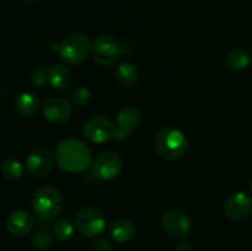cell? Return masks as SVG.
I'll use <instances>...</instances> for the list:
<instances>
[{"instance_id":"obj_1","label":"cell","mask_w":252,"mask_h":251,"mask_svg":"<svg viewBox=\"0 0 252 251\" xmlns=\"http://www.w3.org/2000/svg\"><path fill=\"white\" fill-rule=\"evenodd\" d=\"M59 167L66 172H83L90 166L91 154L89 148L79 139H65L56 150Z\"/></svg>"},{"instance_id":"obj_2","label":"cell","mask_w":252,"mask_h":251,"mask_svg":"<svg viewBox=\"0 0 252 251\" xmlns=\"http://www.w3.org/2000/svg\"><path fill=\"white\" fill-rule=\"evenodd\" d=\"M154 149L164 160H179L189 150V138L179 128L165 127L155 135Z\"/></svg>"},{"instance_id":"obj_3","label":"cell","mask_w":252,"mask_h":251,"mask_svg":"<svg viewBox=\"0 0 252 251\" xmlns=\"http://www.w3.org/2000/svg\"><path fill=\"white\" fill-rule=\"evenodd\" d=\"M64 199L61 192L53 186H43L37 189L32 199V209L41 220H52L62 212Z\"/></svg>"},{"instance_id":"obj_4","label":"cell","mask_w":252,"mask_h":251,"mask_svg":"<svg viewBox=\"0 0 252 251\" xmlns=\"http://www.w3.org/2000/svg\"><path fill=\"white\" fill-rule=\"evenodd\" d=\"M91 46L88 37L80 32L68 34L59 44V56L68 64H80L88 58Z\"/></svg>"},{"instance_id":"obj_5","label":"cell","mask_w":252,"mask_h":251,"mask_svg":"<svg viewBox=\"0 0 252 251\" xmlns=\"http://www.w3.org/2000/svg\"><path fill=\"white\" fill-rule=\"evenodd\" d=\"M91 53L97 64L102 66H112L120 61L122 49L115 37L110 34H101L94 39L91 44Z\"/></svg>"},{"instance_id":"obj_6","label":"cell","mask_w":252,"mask_h":251,"mask_svg":"<svg viewBox=\"0 0 252 251\" xmlns=\"http://www.w3.org/2000/svg\"><path fill=\"white\" fill-rule=\"evenodd\" d=\"M75 226L84 236L95 238L105 230V217L98 209L84 206L75 213Z\"/></svg>"},{"instance_id":"obj_7","label":"cell","mask_w":252,"mask_h":251,"mask_svg":"<svg viewBox=\"0 0 252 251\" xmlns=\"http://www.w3.org/2000/svg\"><path fill=\"white\" fill-rule=\"evenodd\" d=\"M83 135L89 142L100 144L116 138L117 127L108 118L102 116H93L84 123Z\"/></svg>"},{"instance_id":"obj_8","label":"cell","mask_w":252,"mask_h":251,"mask_svg":"<svg viewBox=\"0 0 252 251\" xmlns=\"http://www.w3.org/2000/svg\"><path fill=\"white\" fill-rule=\"evenodd\" d=\"M123 170V160L115 152H102L94 159L91 171L97 179L110 181L120 176Z\"/></svg>"},{"instance_id":"obj_9","label":"cell","mask_w":252,"mask_h":251,"mask_svg":"<svg viewBox=\"0 0 252 251\" xmlns=\"http://www.w3.org/2000/svg\"><path fill=\"white\" fill-rule=\"evenodd\" d=\"M44 120L53 125H62L69 121L73 115V103L64 97L53 96L46 100L42 107Z\"/></svg>"},{"instance_id":"obj_10","label":"cell","mask_w":252,"mask_h":251,"mask_svg":"<svg viewBox=\"0 0 252 251\" xmlns=\"http://www.w3.org/2000/svg\"><path fill=\"white\" fill-rule=\"evenodd\" d=\"M116 122H117L116 123V127H117L116 138L125 139L138 129L142 122V113L139 108L133 105L123 106L116 116Z\"/></svg>"},{"instance_id":"obj_11","label":"cell","mask_w":252,"mask_h":251,"mask_svg":"<svg viewBox=\"0 0 252 251\" xmlns=\"http://www.w3.org/2000/svg\"><path fill=\"white\" fill-rule=\"evenodd\" d=\"M25 169L32 177H44L53 169V155L49 150L38 148L30 153L25 161Z\"/></svg>"},{"instance_id":"obj_12","label":"cell","mask_w":252,"mask_h":251,"mask_svg":"<svg viewBox=\"0 0 252 251\" xmlns=\"http://www.w3.org/2000/svg\"><path fill=\"white\" fill-rule=\"evenodd\" d=\"M161 225L165 233L175 238H184L191 230V219L185 212L171 209L162 216Z\"/></svg>"},{"instance_id":"obj_13","label":"cell","mask_w":252,"mask_h":251,"mask_svg":"<svg viewBox=\"0 0 252 251\" xmlns=\"http://www.w3.org/2000/svg\"><path fill=\"white\" fill-rule=\"evenodd\" d=\"M224 212L233 220H243L252 214V198L245 192H235L226 198Z\"/></svg>"},{"instance_id":"obj_14","label":"cell","mask_w":252,"mask_h":251,"mask_svg":"<svg viewBox=\"0 0 252 251\" xmlns=\"http://www.w3.org/2000/svg\"><path fill=\"white\" fill-rule=\"evenodd\" d=\"M34 225V218L29 211L17 209L11 212L6 218V229L15 236H24L32 230Z\"/></svg>"},{"instance_id":"obj_15","label":"cell","mask_w":252,"mask_h":251,"mask_svg":"<svg viewBox=\"0 0 252 251\" xmlns=\"http://www.w3.org/2000/svg\"><path fill=\"white\" fill-rule=\"evenodd\" d=\"M108 235L113 241L120 244L128 243L133 239L135 234V226L130 220L125 218H120L113 220L108 225Z\"/></svg>"},{"instance_id":"obj_16","label":"cell","mask_w":252,"mask_h":251,"mask_svg":"<svg viewBox=\"0 0 252 251\" xmlns=\"http://www.w3.org/2000/svg\"><path fill=\"white\" fill-rule=\"evenodd\" d=\"M48 83L53 89L58 91L68 90L73 83V75L70 69L63 64H54L49 68Z\"/></svg>"},{"instance_id":"obj_17","label":"cell","mask_w":252,"mask_h":251,"mask_svg":"<svg viewBox=\"0 0 252 251\" xmlns=\"http://www.w3.org/2000/svg\"><path fill=\"white\" fill-rule=\"evenodd\" d=\"M116 80L123 88H132L138 83L139 79V71L137 66L133 63L126 62V63L120 64L115 71Z\"/></svg>"},{"instance_id":"obj_18","label":"cell","mask_w":252,"mask_h":251,"mask_svg":"<svg viewBox=\"0 0 252 251\" xmlns=\"http://www.w3.org/2000/svg\"><path fill=\"white\" fill-rule=\"evenodd\" d=\"M15 108L24 117H31L39 110V100L34 94L22 93L15 101Z\"/></svg>"},{"instance_id":"obj_19","label":"cell","mask_w":252,"mask_h":251,"mask_svg":"<svg viewBox=\"0 0 252 251\" xmlns=\"http://www.w3.org/2000/svg\"><path fill=\"white\" fill-rule=\"evenodd\" d=\"M226 64L231 70H244L250 64V54L246 49L240 48V47L231 49L226 56Z\"/></svg>"},{"instance_id":"obj_20","label":"cell","mask_w":252,"mask_h":251,"mask_svg":"<svg viewBox=\"0 0 252 251\" xmlns=\"http://www.w3.org/2000/svg\"><path fill=\"white\" fill-rule=\"evenodd\" d=\"M53 231L47 224H39L33 231L32 243L38 250H47L53 243Z\"/></svg>"},{"instance_id":"obj_21","label":"cell","mask_w":252,"mask_h":251,"mask_svg":"<svg viewBox=\"0 0 252 251\" xmlns=\"http://www.w3.org/2000/svg\"><path fill=\"white\" fill-rule=\"evenodd\" d=\"M2 176L7 180H19L24 174V166L15 157H7L1 162L0 166Z\"/></svg>"},{"instance_id":"obj_22","label":"cell","mask_w":252,"mask_h":251,"mask_svg":"<svg viewBox=\"0 0 252 251\" xmlns=\"http://www.w3.org/2000/svg\"><path fill=\"white\" fill-rule=\"evenodd\" d=\"M54 238L59 241H68L74 235V225L68 219H59L52 226Z\"/></svg>"},{"instance_id":"obj_23","label":"cell","mask_w":252,"mask_h":251,"mask_svg":"<svg viewBox=\"0 0 252 251\" xmlns=\"http://www.w3.org/2000/svg\"><path fill=\"white\" fill-rule=\"evenodd\" d=\"M48 75H49V68L46 64H41V65H36L30 73V80L33 85L37 88H43L47 83H48Z\"/></svg>"},{"instance_id":"obj_24","label":"cell","mask_w":252,"mask_h":251,"mask_svg":"<svg viewBox=\"0 0 252 251\" xmlns=\"http://www.w3.org/2000/svg\"><path fill=\"white\" fill-rule=\"evenodd\" d=\"M71 103L76 107H85L91 100V93L89 89H86L85 86L80 85L76 86L70 94Z\"/></svg>"},{"instance_id":"obj_25","label":"cell","mask_w":252,"mask_h":251,"mask_svg":"<svg viewBox=\"0 0 252 251\" xmlns=\"http://www.w3.org/2000/svg\"><path fill=\"white\" fill-rule=\"evenodd\" d=\"M93 251H112V245L107 239L98 238L94 241Z\"/></svg>"},{"instance_id":"obj_26","label":"cell","mask_w":252,"mask_h":251,"mask_svg":"<svg viewBox=\"0 0 252 251\" xmlns=\"http://www.w3.org/2000/svg\"><path fill=\"white\" fill-rule=\"evenodd\" d=\"M176 251H192V246L189 241H181V243L177 245Z\"/></svg>"},{"instance_id":"obj_27","label":"cell","mask_w":252,"mask_h":251,"mask_svg":"<svg viewBox=\"0 0 252 251\" xmlns=\"http://www.w3.org/2000/svg\"><path fill=\"white\" fill-rule=\"evenodd\" d=\"M24 1H26V2H36L37 0H24Z\"/></svg>"},{"instance_id":"obj_28","label":"cell","mask_w":252,"mask_h":251,"mask_svg":"<svg viewBox=\"0 0 252 251\" xmlns=\"http://www.w3.org/2000/svg\"><path fill=\"white\" fill-rule=\"evenodd\" d=\"M251 192H252V181H251Z\"/></svg>"}]
</instances>
